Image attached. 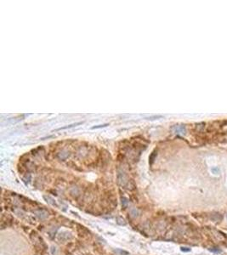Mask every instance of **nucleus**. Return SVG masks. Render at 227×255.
Returning a JSON list of instances; mask_svg holds the SVG:
<instances>
[{
	"label": "nucleus",
	"mask_w": 227,
	"mask_h": 255,
	"mask_svg": "<svg viewBox=\"0 0 227 255\" xmlns=\"http://www.w3.org/2000/svg\"><path fill=\"white\" fill-rule=\"evenodd\" d=\"M211 232H212V236L214 237V238H216L218 241H224L226 240V236H225V234L222 233L221 231H217V230H212L211 229Z\"/></svg>",
	"instance_id": "nucleus-1"
},
{
	"label": "nucleus",
	"mask_w": 227,
	"mask_h": 255,
	"mask_svg": "<svg viewBox=\"0 0 227 255\" xmlns=\"http://www.w3.org/2000/svg\"><path fill=\"white\" fill-rule=\"evenodd\" d=\"M117 182L121 186H125L127 185V183H128L126 175L124 174H123V173H119L118 175H117Z\"/></svg>",
	"instance_id": "nucleus-2"
},
{
	"label": "nucleus",
	"mask_w": 227,
	"mask_h": 255,
	"mask_svg": "<svg viewBox=\"0 0 227 255\" xmlns=\"http://www.w3.org/2000/svg\"><path fill=\"white\" fill-rule=\"evenodd\" d=\"M35 215L38 217L40 219H45L48 216H49V213L44 210V209H39V210H37V211L34 212Z\"/></svg>",
	"instance_id": "nucleus-3"
},
{
	"label": "nucleus",
	"mask_w": 227,
	"mask_h": 255,
	"mask_svg": "<svg viewBox=\"0 0 227 255\" xmlns=\"http://www.w3.org/2000/svg\"><path fill=\"white\" fill-rule=\"evenodd\" d=\"M210 219H211V220H213V221H214V222H220V221L222 220V219H223V217H222V215H221L220 213H213L211 214Z\"/></svg>",
	"instance_id": "nucleus-4"
},
{
	"label": "nucleus",
	"mask_w": 227,
	"mask_h": 255,
	"mask_svg": "<svg viewBox=\"0 0 227 255\" xmlns=\"http://www.w3.org/2000/svg\"><path fill=\"white\" fill-rule=\"evenodd\" d=\"M44 198L46 200V202H47L48 203H50V205H52V206H56V207H57V204H56L54 198H52V197H50V196H44Z\"/></svg>",
	"instance_id": "nucleus-5"
},
{
	"label": "nucleus",
	"mask_w": 227,
	"mask_h": 255,
	"mask_svg": "<svg viewBox=\"0 0 227 255\" xmlns=\"http://www.w3.org/2000/svg\"><path fill=\"white\" fill-rule=\"evenodd\" d=\"M128 204H129V201H128V199L125 198V197H123V198H122V207H123L124 209L127 208Z\"/></svg>",
	"instance_id": "nucleus-6"
},
{
	"label": "nucleus",
	"mask_w": 227,
	"mask_h": 255,
	"mask_svg": "<svg viewBox=\"0 0 227 255\" xmlns=\"http://www.w3.org/2000/svg\"><path fill=\"white\" fill-rule=\"evenodd\" d=\"M117 224L120 225V226H126V221H125L124 219H123L122 217H118L117 219Z\"/></svg>",
	"instance_id": "nucleus-7"
},
{
	"label": "nucleus",
	"mask_w": 227,
	"mask_h": 255,
	"mask_svg": "<svg viewBox=\"0 0 227 255\" xmlns=\"http://www.w3.org/2000/svg\"><path fill=\"white\" fill-rule=\"evenodd\" d=\"M149 159H150V164L152 165V164L153 163L154 159H155V152H152V156H151V157H150Z\"/></svg>",
	"instance_id": "nucleus-8"
},
{
	"label": "nucleus",
	"mask_w": 227,
	"mask_h": 255,
	"mask_svg": "<svg viewBox=\"0 0 227 255\" xmlns=\"http://www.w3.org/2000/svg\"><path fill=\"white\" fill-rule=\"evenodd\" d=\"M117 252L120 254V255H130L128 252L126 251H124V250H117Z\"/></svg>",
	"instance_id": "nucleus-9"
},
{
	"label": "nucleus",
	"mask_w": 227,
	"mask_h": 255,
	"mask_svg": "<svg viewBox=\"0 0 227 255\" xmlns=\"http://www.w3.org/2000/svg\"><path fill=\"white\" fill-rule=\"evenodd\" d=\"M209 250H210L211 252H214V253H220V252H221L220 249H217V248H210Z\"/></svg>",
	"instance_id": "nucleus-10"
}]
</instances>
